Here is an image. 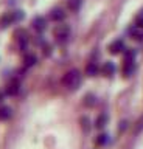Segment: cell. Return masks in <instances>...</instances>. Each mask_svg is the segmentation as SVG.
Returning <instances> with one entry per match:
<instances>
[{"label":"cell","instance_id":"1","mask_svg":"<svg viewBox=\"0 0 143 149\" xmlns=\"http://www.w3.org/2000/svg\"><path fill=\"white\" fill-rule=\"evenodd\" d=\"M62 84L67 88H70V90H76L81 84V73L78 72V70H70V72H67L62 78Z\"/></svg>","mask_w":143,"mask_h":149},{"label":"cell","instance_id":"2","mask_svg":"<svg viewBox=\"0 0 143 149\" xmlns=\"http://www.w3.org/2000/svg\"><path fill=\"white\" fill-rule=\"evenodd\" d=\"M68 34H70V28H68L67 25H58L56 28H54V36H56V39L59 42H66Z\"/></svg>","mask_w":143,"mask_h":149},{"label":"cell","instance_id":"3","mask_svg":"<svg viewBox=\"0 0 143 149\" xmlns=\"http://www.w3.org/2000/svg\"><path fill=\"white\" fill-rule=\"evenodd\" d=\"M16 22V14L14 13H5L0 17V28H6L8 25Z\"/></svg>","mask_w":143,"mask_h":149},{"label":"cell","instance_id":"4","mask_svg":"<svg viewBox=\"0 0 143 149\" xmlns=\"http://www.w3.org/2000/svg\"><path fill=\"white\" fill-rule=\"evenodd\" d=\"M123 50H124V44H123V40H121V39L114 40L112 44L109 45V51H110L112 54H118V53H121Z\"/></svg>","mask_w":143,"mask_h":149},{"label":"cell","instance_id":"5","mask_svg":"<svg viewBox=\"0 0 143 149\" xmlns=\"http://www.w3.org/2000/svg\"><path fill=\"white\" fill-rule=\"evenodd\" d=\"M11 115H13V112H11V109L8 106H2V107H0V121L10 120Z\"/></svg>","mask_w":143,"mask_h":149},{"label":"cell","instance_id":"6","mask_svg":"<svg viewBox=\"0 0 143 149\" xmlns=\"http://www.w3.org/2000/svg\"><path fill=\"white\" fill-rule=\"evenodd\" d=\"M33 25H34V28L38 31H44L45 28H47V22H45L44 17H36L34 22H33Z\"/></svg>","mask_w":143,"mask_h":149},{"label":"cell","instance_id":"7","mask_svg":"<svg viewBox=\"0 0 143 149\" xmlns=\"http://www.w3.org/2000/svg\"><path fill=\"white\" fill-rule=\"evenodd\" d=\"M6 93L8 95H17V93H19V82H17L16 79L10 82V86L6 88Z\"/></svg>","mask_w":143,"mask_h":149},{"label":"cell","instance_id":"8","mask_svg":"<svg viewBox=\"0 0 143 149\" xmlns=\"http://www.w3.org/2000/svg\"><path fill=\"white\" fill-rule=\"evenodd\" d=\"M106 124H107V115H106V113H101L98 118H96V121H95V127H96V129H103Z\"/></svg>","mask_w":143,"mask_h":149},{"label":"cell","instance_id":"9","mask_svg":"<svg viewBox=\"0 0 143 149\" xmlns=\"http://www.w3.org/2000/svg\"><path fill=\"white\" fill-rule=\"evenodd\" d=\"M52 19L56 20V22H61V20L66 19V13H64L62 9H53L52 11Z\"/></svg>","mask_w":143,"mask_h":149},{"label":"cell","instance_id":"10","mask_svg":"<svg viewBox=\"0 0 143 149\" xmlns=\"http://www.w3.org/2000/svg\"><path fill=\"white\" fill-rule=\"evenodd\" d=\"M103 73L106 74V76H112V74L115 73V65L112 62H106L103 65Z\"/></svg>","mask_w":143,"mask_h":149},{"label":"cell","instance_id":"11","mask_svg":"<svg viewBox=\"0 0 143 149\" xmlns=\"http://www.w3.org/2000/svg\"><path fill=\"white\" fill-rule=\"evenodd\" d=\"M95 104H96V98H95V95H92V93H87L86 98H84V106H87V107H93Z\"/></svg>","mask_w":143,"mask_h":149},{"label":"cell","instance_id":"12","mask_svg":"<svg viewBox=\"0 0 143 149\" xmlns=\"http://www.w3.org/2000/svg\"><path fill=\"white\" fill-rule=\"evenodd\" d=\"M129 33L134 36V39H137V40H142L143 39V31H140V28H138V26L129 28Z\"/></svg>","mask_w":143,"mask_h":149},{"label":"cell","instance_id":"13","mask_svg":"<svg viewBox=\"0 0 143 149\" xmlns=\"http://www.w3.org/2000/svg\"><path fill=\"white\" fill-rule=\"evenodd\" d=\"M134 70H135V65H134V61H132V62H126V64H124V68H123V73H124V76H131V74L134 73Z\"/></svg>","mask_w":143,"mask_h":149},{"label":"cell","instance_id":"14","mask_svg":"<svg viewBox=\"0 0 143 149\" xmlns=\"http://www.w3.org/2000/svg\"><path fill=\"white\" fill-rule=\"evenodd\" d=\"M86 73L89 74V76H95V74L98 73V65H96L95 62H90V64L86 67Z\"/></svg>","mask_w":143,"mask_h":149},{"label":"cell","instance_id":"15","mask_svg":"<svg viewBox=\"0 0 143 149\" xmlns=\"http://www.w3.org/2000/svg\"><path fill=\"white\" fill-rule=\"evenodd\" d=\"M81 127H82V130H84V132H89L90 130V120L87 118V116H82L81 118Z\"/></svg>","mask_w":143,"mask_h":149},{"label":"cell","instance_id":"16","mask_svg":"<svg viewBox=\"0 0 143 149\" xmlns=\"http://www.w3.org/2000/svg\"><path fill=\"white\" fill-rule=\"evenodd\" d=\"M107 141H109V137L106 134H101V135H98V138H96V144H98V146H104V144H107Z\"/></svg>","mask_w":143,"mask_h":149},{"label":"cell","instance_id":"17","mask_svg":"<svg viewBox=\"0 0 143 149\" xmlns=\"http://www.w3.org/2000/svg\"><path fill=\"white\" fill-rule=\"evenodd\" d=\"M36 64V56L34 54H27L25 56V65L27 67H31V65Z\"/></svg>","mask_w":143,"mask_h":149},{"label":"cell","instance_id":"18","mask_svg":"<svg viewBox=\"0 0 143 149\" xmlns=\"http://www.w3.org/2000/svg\"><path fill=\"white\" fill-rule=\"evenodd\" d=\"M80 5H81V0H70V2H68V8L73 9V11H76V9L80 8Z\"/></svg>","mask_w":143,"mask_h":149},{"label":"cell","instance_id":"19","mask_svg":"<svg viewBox=\"0 0 143 149\" xmlns=\"http://www.w3.org/2000/svg\"><path fill=\"white\" fill-rule=\"evenodd\" d=\"M14 14H16V22H19V20H22V19L25 17L24 11H14Z\"/></svg>","mask_w":143,"mask_h":149},{"label":"cell","instance_id":"20","mask_svg":"<svg viewBox=\"0 0 143 149\" xmlns=\"http://www.w3.org/2000/svg\"><path fill=\"white\" fill-rule=\"evenodd\" d=\"M140 130H143V116L138 120V123H137V132H140Z\"/></svg>","mask_w":143,"mask_h":149},{"label":"cell","instance_id":"21","mask_svg":"<svg viewBox=\"0 0 143 149\" xmlns=\"http://www.w3.org/2000/svg\"><path fill=\"white\" fill-rule=\"evenodd\" d=\"M126 126H128V121H121V126L118 127V130H120V132H123V130L126 129Z\"/></svg>","mask_w":143,"mask_h":149},{"label":"cell","instance_id":"22","mask_svg":"<svg viewBox=\"0 0 143 149\" xmlns=\"http://www.w3.org/2000/svg\"><path fill=\"white\" fill-rule=\"evenodd\" d=\"M3 98H5V93H3V92H0V102L3 101Z\"/></svg>","mask_w":143,"mask_h":149}]
</instances>
